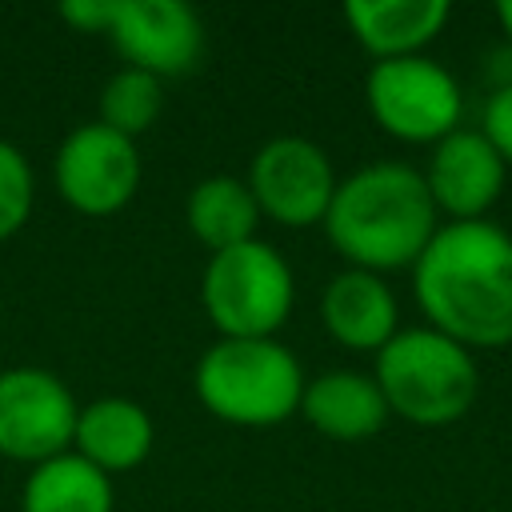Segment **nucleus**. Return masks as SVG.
<instances>
[{
  "instance_id": "9b49d317",
  "label": "nucleus",
  "mask_w": 512,
  "mask_h": 512,
  "mask_svg": "<svg viewBox=\"0 0 512 512\" xmlns=\"http://www.w3.org/2000/svg\"><path fill=\"white\" fill-rule=\"evenodd\" d=\"M420 176L440 220H488V212L504 196L508 164L480 128L460 124L428 148V164L420 168Z\"/></svg>"
},
{
  "instance_id": "4be33fe9",
  "label": "nucleus",
  "mask_w": 512,
  "mask_h": 512,
  "mask_svg": "<svg viewBox=\"0 0 512 512\" xmlns=\"http://www.w3.org/2000/svg\"><path fill=\"white\" fill-rule=\"evenodd\" d=\"M496 20H500V28H504V40L512 44V0H500V4H496Z\"/></svg>"
},
{
  "instance_id": "f257e3e1",
  "label": "nucleus",
  "mask_w": 512,
  "mask_h": 512,
  "mask_svg": "<svg viewBox=\"0 0 512 512\" xmlns=\"http://www.w3.org/2000/svg\"><path fill=\"white\" fill-rule=\"evenodd\" d=\"M424 324L464 348L512 344V232L488 220H444L412 264Z\"/></svg>"
},
{
  "instance_id": "f03ea898",
  "label": "nucleus",
  "mask_w": 512,
  "mask_h": 512,
  "mask_svg": "<svg viewBox=\"0 0 512 512\" xmlns=\"http://www.w3.org/2000/svg\"><path fill=\"white\" fill-rule=\"evenodd\" d=\"M440 224L416 164L368 160L340 176L320 228L348 268L384 276L400 268L412 272Z\"/></svg>"
},
{
  "instance_id": "4468645a",
  "label": "nucleus",
  "mask_w": 512,
  "mask_h": 512,
  "mask_svg": "<svg viewBox=\"0 0 512 512\" xmlns=\"http://www.w3.org/2000/svg\"><path fill=\"white\" fill-rule=\"evenodd\" d=\"M300 416L308 428H316L328 440H368L388 424V404L372 372L356 368H328L320 376H308L304 396H300Z\"/></svg>"
},
{
  "instance_id": "ddd939ff",
  "label": "nucleus",
  "mask_w": 512,
  "mask_h": 512,
  "mask_svg": "<svg viewBox=\"0 0 512 512\" xmlns=\"http://www.w3.org/2000/svg\"><path fill=\"white\" fill-rule=\"evenodd\" d=\"M156 444V420L140 400L128 396H100L80 404L76 412V432H72V452L96 464L104 476L132 472L148 460Z\"/></svg>"
},
{
  "instance_id": "9d476101",
  "label": "nucleus",
  "mask_w": 512,
  "mask_h": 512,
  "mask_svg": "<svg viewBox=\"0 0 512 512\" xmlns=\"http://www.w3.org/2000/svg\"><path fill=\"white\" fill-rule=\"evenodd\" d=\"M104 36L128 68H140L156 80L196 68L204 52V24L180 0H112Z\"/></svg>"
},
{
  "instance_id": "0eeeda50",
  "label": "nucleus",
  "mask_w": 512,
  "mask_h": 512,
  "mask_svg": "<svg viewBox=\"0 0 512 512\" xmlns=\"http://www.w3.org/2000/svg\"><path fill=\"white\" fill-rule=\"evenodd\" d=\"M140 148L136 140L112 132L100 120L76 124L52 156V184L60 200L80 216H116L132 204L140 188Z\"/></svg>"
},
{
  "instance_id": "6ab92c4d",
  "label": "nucleus",
  "mask_w": 512,
  "mask_h": 512,
  "mask_svg": "<svg viewBox=\"0 0 512 512\" xmlns=\"http://www.w3.org/2000/svg\"><path fill=\"white\" fill-rule=\"evenodd\" d=\"M32 204H36L32 164L12 140H0V244L28 224Z\"/></svg>"
},
{
  "instance_id": "f8f14e48",
  "label": "nucleus",
  "mask_w": 512,
  "mask_h": 512,
  "mask_svg": "<svg viewBox=\"0 0 512 512\" xmlns=\"http://www.w3.org/2000/svg\"><path fill=\"white\" fill-rule=\"evenodd\" d=\"M320 324L348 352H380L404 324L400 300L384 276L364 268H340L320 292Z\"/></svg>"
},
{
  "instance_id": "a211bd4d",
  "label": "nucleus",
  "mask_w": 512,
  "mask_h": 512,
  "mask_svg": "<svg viewBox=\"0 0 512 512\" xmlns=\"http://www.w3.org/2000/svg\"><path fill=\"white\" fill-rule=\"evenodd\" d=\"M164 108V80L140 72V68H116L104 88H100V124H108L112 132L136 140L140 132H148L156 124Z\"/></svg>"
},
{
  "instance_id": "39448f33",
  "label": "nucleus",
  "mask_w": 512,
  "mask_h": 512,
  "mask_svg": "<svg viewBox=\"0 0 512 512\" xmlns=\"http://www.w3.org/2000/svg\"><path fill=\"white\" fill-rule=\"evenodd\" d=\"M200 304L216 336L272 340L296 304V276L288 256L268 240H248L212 252L200 272Z\"/></svg>"
},
{
  "instance_id": "1a4fd4ad",
  "label": "nucleus",
  "mask_w": 512,
  "mask_h": 512,
  "mask_svg": "<svg viewBox=\"0 0 512 512\" xmlns=\"http://www.w3.org/2000/svg\"><path fill=\"white\" fill-rule=\"evenodd\" d=\"M76 396L52 368L12 364L0 372V456L16 464H44L72 452Z\"/></svg>"
},
{
  "instance_id": "412c9836",
  "label": "nucleus",
  "mask_w": 512,
  "mask_h": 512,
  "mask_svg": "<svg viewBox=\"0 0 512 512\" xmlns=\"http://www.w3.org/2000/svg\"><path fill=\"white\" fill-rule=\"evenodd\" d=\"M64 24H72L76 32H108L112 20V0H68L56 8Z\"/></svg>"
},
{
  "instance_id": "f3484780",
  "label": "nucleus",
  "mask_w": 512,
  "mask_h": 512,
  "mask_svg": "<svg viewBox=\"0 0 512 512\" xmlns=\"http://www.w3.org/2000/svg\"><path fill=\"white\" fill-rule=\"evenodd\" d=\"M116 488L96 464L76 452H60L36 468L20 488V512H112Z\"/></svg>"
},
{
  "instance_id": "6e6552de",
  "label": "nucleus",
  "mask_w": 512,
  "mask_h": 512,
  "mask_svg": "<svg viewBox=\"0 0 512 512\" xmlns=\"http://www.w3.org/2000/svg\"><path fill=\"white\" fill-rule=\"evenodd\" d=\"M244 184L264 220L284 228L324 224L332 192L340 184L332 156L308 136H272L264 140L244 172Z\"/></svg>"
},
{
  "instance_id": "aec40b11",
  "label": "nucleus",
  "mask_w": 512,
  "mask_h": 512,
  "mask_svg": "<svg viewBox=\"0 0 512 512\" xmlns=\"http://www.w3.org/2000/svg\"><path fill=\"white\" fill-rule=\"evenodd\" d=\"M476 128L500 152V160L512 168V80H500L484 96V108H480V124Z\"/></svg>"
},
{
  "instance_id": "423d86ee",
  "label": "nucleus",
  "mask_w": 512,
  "mask_h": 512,
  "mask_svg": "<svg viewBox=\"0 0 512 512\" xmlns=\"http://www.w3.org/2000/svg\"><path fill=\"white\" fill-rule=\"evenodd\" d=\"M364 104L376 128L404 144H436L460 128L464 116V88L460 80L424 56L400 60H372L364 76Z\"/></svg>"
},
{
  "instance_id": "20e7f679",
  "label": "nucleus",
  "mask_w": 512,
  "mask_h": 512,
  "mask_svg": "<svg viewBox=\"0 0 512 512\" xmlns=\"http://www.w3.org/2000/svg\"><path fill=\"white\" fill-rule=\"evenodd\" d=\"M304 368L288 344L272 340H232L216 336L196 368L192 392L216 420L232 428H276L300 412Z\"/></svg>"
},
{
  "instance_id": "dca6fc26",
  "label": "nucleus",
  "mask_w": 512,
  "mask_h": 512,
  "mask_svg": "<svg viewBox=\"0 0 512 512\" xmlns=\"http://www.w3.org/2000/svg\"><path fill=\"white\" fill-rule=\"evenodd\" d=\"M260 220L264 216H260L244 176H224V172L204 176L192 184V192L184 200V224L208 248V256L256 240Z\"/></svg>"
},
{
  "instance_id": "7ed1b4c3",
  "label": "nucleus",
  "mask_w": 512,
  "mask_h": 512,
  "mask_svg": "<svg viewBox=\"0 0 512 512\" xmlns=\"http://www.w3.org/2000/svg\"><path fill=\"white\" fill-rule=\"evenodd\" d=\"M372 380L384 392L392 416L416 428H448L468 416L480 392V364L476 352L460 340L412 324L400 328L376 356Z\"/></svg>"
},
{
  "instance_id": "2eb2a0df",
  "label": "nucleus",
  "mask_w": 512,
  "mask_h": 512,
  "mask_svg": "<svg viewBox=\"0 0 512 512\" xmlns=\"http://www.w3.org/2000/svg\"><path fill=\"white\" fill-rule=\"evenodd\" d=\"M452 16L448 0H348L344 24L372 60L424 56Z\"/></svg>"
}]
</instances>
